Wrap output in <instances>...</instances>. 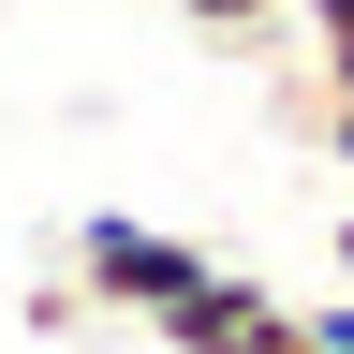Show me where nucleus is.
<instances>
[{
    "label": "nucleus",
    "instance_id": "f257e3e1",
    "mask_svg": "<svg viewBox=\"0 0 354 354\" xmlns=\"http://www.w3.org/2000/svg\"><path fill=\"white\" fill-rule=\"evenodd\" d=\"M59 266H74L88 295H104V325H162V310L192 295V281H207L221 251H192V236H162V221H133V207H88L74 236H59Z\"/></svg>",
    "mask_w": 354,
    "mask_h": 354
},
{
    "label": "nucleus",
    "instance_id": "f03ea898",
    "mask_svg": "<svg viewBox=\"0 0 354 354\" xmlns=\"http://www.w3.org/2000/svg\"><path fill=\"white\" fill-rule=\"evenodd\" d=\"M148 339H162V354H310V310H295V295H266L251 266H207V281L177 295Z\"/></svg>",
    "mask_w": 354,
    "mask_h": 354
},
{
    "label": "nucleus",
    "instance_id": "7ed1b4c3",
    "mask_svg": "<svg viewBox=\"0 0 354 354\" xmlns=\"http://www.w3.org/2000/svg\"><path fill=\"white\" fill-rule=\"evenodd\" d=\"M177 30H192L207 59H281V44H295V0H177Z\"/></svg>",
    "mask_w": 354,
    "mask_h": 354
},
{
    "label": "nucleus",
    "instance_id": "20e7f679",
    "mask_svg": "<svg viewBox=\"0 0 354 354\" xmlns=\"http://www.w3.org/2000/svg\"><path fill=\"white\" fill-rule=\"evenodd\" d=\"M15 310H30V339H104V295H88L74 266H44V281H30Z\"/></svg>",
    "mask_w": 354,
    "mask_h": 354
},
{
    "label": "nucleus",
    "instance_id": "39448f33",
    "mask_svg": "<svg viewBox=\"0 0 354 354\" xmlns=\"http://www.w3.org/2000/svg\"><path fill=\"white\" fill-rule=\"evenodd\" d=\"M295 44L325 59V88L354 104V0H295ZM339 104H325V118H339Z\"/></svg>",
    "mask_w": 354,
    "mask_h": 354
},
{
    "label": "nucleus",
    "instance_id": "423d86ee",
    "mask_svg": "<svg viewBox=\"0 0 354 354\" xmlns=\"http://www.w3.org/2000/svg\"><path fill=\"white\" fill-rule=\"evenodd\" d=\"M310 354H354V295H325V310H310Z\"/></svg>",
    "mask_w": 354,
    "mask_h": 354
},
{
    "label": "nucleus",
    "instance_id": "0eeeda50",
    "mask_svg": "<svg viewBox=\"0 0 354 354\" xmlns=\"http://www.w3.org/2000/svg\"><path fill=\"white\" fill-rule=\"evenodd\" d=\"M325 162H339V177H354V104H339V118H325Z\"/></svg>",
    "mask_w": 354,
    "mask_h": 354
},
{
    "label": "nucleus",
    "instance_id": "6e6552de",
    "mask_svg": "<svg viewBox=\"0 0 354 354\" xmlns=\"http://www.w3.org/2000/svg\"><path fill=\"white\" fill-rule=\"evenodd\" d=\"M339 295H354V207H339Z\"/></svg>",
    "mask_w": 354,
    "mask_h": 354
}]
</instances>
